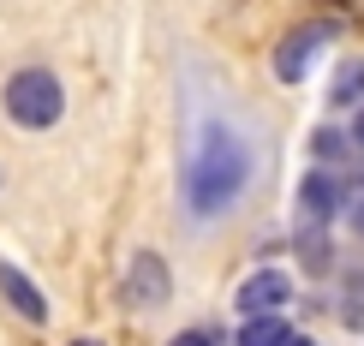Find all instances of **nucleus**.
Returning <instances> with one entry per match:
<instances>
[{
  "instance_id": "obj_10",
  "label": "nucleus",
  "mask_w": 364,
  "mask_h": 346,
  "mask_svg": "<svg viewBox=\"0 0 364 346\" xmlns=\"http://www.w3.org/2000/svg\"><path fill=\"white\" fill-rule=\"evenodd\" d=\"M346 149H353V131H335V126H316V131H311L316 168H335V161H346Z\"/></svg>"
},
{
  "instance_id": "obj_12",
  "label": "nucleus",
  "mask_w": 364,
  "mask_h": 346,
  "mask_svg": "<svg viewBox=\"0 0 364 346\" xmlns=\"http://www.w3.org/2000/svg\"><path fill=\"white\" fill-rule=\"evenodd\" d=\"M168 346H221V335L215 328H186V335H173Z\"/></svg>"
},
{
  "instance_id": "obj_15",
  "label": "nucleus",
  "mask_w": 364,
  "mask_h": 346,
  "mask_svg": "<svg viewBox=\"0 0 364 346\" xmlns=\"http://www.w3.org/2000/svg\"><path fill=\"white\" fill-rule=\"evenodd\" d=\"M72 346H102V340H72Z\"/></svg>"
},
{
  "instance_id": "obj_14",
  "label": "nucleus",
  "mask_w": 364,
  "mask_h": 346,
  "mask_svg": "<svg viewBox=\"0 0 364 346\" xmlns=\"http://www.w3.org/2000/svg\"><path fill=\"white\" fill-rule=\"evenodd\" d=\"M287 346H316V340H311V335H293V340H287Z\"/></svg>"
},
{
  "instance_id": "obj_5",
  "label": "nucleus",
  "mask_w": 364,
  "mask_h": 346,
  "mask_svg": "<svg viewBox=\"0 0 364 346\" xmlns=\"http://www.w3.org/2000/svg\"><path fill=\"white\" fill-rule=\"evenodd\" d=\"M287 305H293V275H287V269H257V275H245V287H239V317H275Z\"/></svg>"
},
{
  "instance_id": "obj_3",
  "label": "nucleus",
  "mask_w": 364,
  "mask_h": 346,
  "mask_svg": "<svg viewBox=\"0 0 364 346\" xmlns=\"http://www.w3.org/2000/svg\"><path fill=\"white\" fill-rule=\"evenodd\" d=\"M346 198H353V191H346V179L335 173V168H311L305 179H299V215L305 221H335V215H346Z\"/></svg>"
},
{
  "instance_id": "obj_1",
  "label": "nucleus",
  "mask_w": 364,
  "mask_h": 346,
  "mask_svg": "<svg viewBox=\"0 0 364 346\" xmlns=\"http://www.w3.org/2000/svg\"><path fill=\"white\" fill-rule=\"evenodd\" d=\"M251 168H257L251 138L239 126H227V119H209V131L186 156V209L197 221H221L227 209L245 198Z\"/></svg>"
},
{
  "instance_id": "obj_4",
  "label": "nucleus",
  "mask_w": 364,
  "mask_h": 346,
  "mask_svg": "<svg viewBox=\"0 0 364 346\" xmlns=\"http://www.w3.org/2000/svg\"><path fill=\"white\" fill-rule=\"evenodd\" d=\"M328 36H335V24H299V30H287L281 48H275V78H281V84H299V78L311 72V60L323 54Z\"/></svg>"
},
{
  "instance_id": "obj_11",
  "label": "nucleus",
  "mask_w": 364,
  "mask_h": 346,
  "mask_svg": "<svg viewBox=\"0 0 364 346\" xmlns=\"http://www.w3.org/2000/svg\"><path fill=\"white\" fill-rule=\"evenodd\" d=\"M299 257H305L311 275H323V269H328V257H335V251L323 245V221H305V233H299Z\"/></svg>"
},
{
  "instance_id": "obj_9",
  "label": "nucleus",
  "mask_w": 364,
  "mask_h": 346,
  "mask_svg": "<svg viewBox=\"0 0 364 346\" xmlns=\"http://www.w3.org/2000/svg\"><path fill=\"white\" fill-rule=\"evenodd\" d=\"M328 108H364V60H341L328 78Z\"/></svg>"
},
{
  "instance_id": "obj_6",
  "label": "nucleus",
  "mask_w": 364,
  "mask_h": 346,
  "mask_svg": "<svg viewBox=\"0 0 364 346\" xmlns=\"http://www.w3.org/2000/svg\"><path fill=\"white\" fill-rule=\"evenodd\" d=\"M0 298H6V305L18 310L30 328L48 323V298H42V293H36V281H30L24 269H12V263H0Z\"/></svg>"
},
{
  "instance_id": "obj_13",
  "label": "nucleus",
  "mask_w": 364,
  "mask_h": 346,
  "mask_svg": "<svg viewBox=\"0 0 364 346\" xmlns=\"http://www.w3.org/2000/svg\"><path fill=\"white\" fill-rule=\"evenodd\" d=\"M353 149H358V156H364V108L353 114Z\"/></svg>"
},
{
  "instance_id": "obj_2",
  "label": "nucleus",
  "mask_w": 364,
  "mask_h": 346,
  "mask_svg": "<svg viewBox=\"0 0 364 346\" xmlns=\"http://www.w3.org/2000/svg\"><path fill=\"white\" fill-rule=\"evenodd\" d=\"M6 114L18 119V126L30 131H48L60 114H66V90H60L54 72H42V66H30V72H12V84H6Z\"/></svg>"
},
{
  "instance_id": "obj_7",
  "label": "nucleus",
  "mask_w": 364,
  "mask_h": 346,
  "mask_svg": "<svg viewBox=\"0 0 364 346\" xmlns=\"http://www.w3.org/2000/svg\"><path fill=\"white\" fill-rule=\"evenodd\" d=\"M126 287H132V305H161L173 287V275H168V263L156 257V251H138L126 269Z\"/></svg>"
},
{
  "instance_id": "obj_8",
  "label": "nucleus",
  "mask_w": 364,
  "mask_h": 346,
  "mask_svg": "<svg viewBox=\"0 0 364 346\" xmlns=\"http://www.w3.org/2000/svg\"><path fill=\"white\" fill-rule=\"evenodd\" d=\"M293 335H299V328L275 310V317H245V323H239V335H233V346H287Z\"/></svg>"
}]
</instances>
